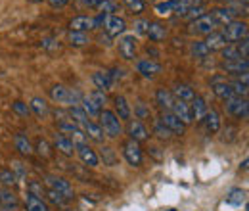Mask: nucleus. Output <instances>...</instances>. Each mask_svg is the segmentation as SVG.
<instances>
[{
	"mask_svg": "<svg viewBox=\"0 0 249 211\" xmlns=\"http://www.w3.org/2000/svg\"><path fill=\"white\" fill-rule=\"evenodd\" d=\"M126 134H128V140H134V142H138V144L150 140V131H148V127L144 125V121H140V119L126 121Z\"/></svg>",
	"mask_w": 249,
	"mask_h": 211,
	"instance_id": "4",
	"label": "nucleus"
},
{
	"mask_svg": "<svg viewBox=\"0 0 249 211\" xmlns=\"http://www.w3.org/2000/svg\"><path fill=\"white\" fill-rule=\"evenodd\" d=\"M46 198H48L54 206H58V208H63V206H65V202H67L60 192H56V190H52V188H48V190H46Z\"/></svg>",
	"mask_w": 249,
	"mask_h": 211,
	"instance_id": "45",
	"label": "nucleus"
},
{
	"mask_svg": "<svg viewBox=\"0 0 249 211\" xmlns=\"http://www.w3.org/2000/svg\"><path fill=\"white\" fill-rule=\"evenodd\" d=\"M83 2V6H87V8H94L96 10V6H98V2L100 0H81Z\"/></svg>",
	"mask_w": 249,
	"mask_h": 211,
	"instance_id": "57",
	"label": "nucleus"
},
{
	"mask_svg": "<svg viewBox=\"0 0 249 211\" xmlns=\"http://www.w3.org/2000/svg\"><path fill=\"white\" fill-rule=\"evenodd\" d=\"M92 83L96 85V89H98V91H102V92L109 91V89L115 85L107 71H96V73L92 75Z\"/></svg>",
	"mask_w": 249,
	"mask_h": 211,
	"instance_id": "23",
	"label": "nucleus"
},
{
	"mask_svg": "<svg viewBox=\"0 0 249 211\" xmlns=\"http://www.w3.org/2000/svg\"><path fill=\"white\" fill-rule=\"evenodd\" d=\"M148 25H150L148 19H136V21H134V33H136V35H146Z\"/></svg>",
	"mask_w": 249,
	"mask_h": 211,
	"instance_id": "52",
	"label": "nucleus"
},
{
	"mask_svg": "<svg viewBox=\"0 0 249 211\" xmlns=\"http://www.w3.org/2000/svg\"><path fill=\"white\" fill-rule=\"evenodd\" d=\"M123 155L124 159L128 161V165H132V167H140L142 165L144 153H142V148H140L138 142H134V140L123 142Z\"/></svg>",
	"mask_w": 249,
	"mask_h": 211,
	"instance_id": "7",
	"label": "nucleus"
},
{
	"mask_svg": "<svg viewBox=\"0 0 249 211\" xmlns=\"http://www.w3.org/2000/svg\"><path fill=\"white\" fill-rule=\"evenodd\" d=\"M69 44L71 46H85L90 42V37L89 33H77V31H69V37H67Z\"/></svg>",
	"mask_w": 249,
	"mask_h": 211,
	"instance_id": "38",
	"label": "nucleus"
},
{
	"mask_svg": "<svg viewBox=\"0 0 249 211\" xmlns=\"http://www.w3.org/2000/svg\"><path fill=\"white\" fill-rule=\"evenodd\" d=\"M146 117H150V110H146L144 104H138L136 106V119H146Z\"/></svg>",
	"mask_w": 249,
	"mask_h": 211,
	"instance_id": "55",
	"label": "nucleus"
},
{
	"mask_svg": "<svg viewBox=\"0 0 249 211\" xmlns=\"http://www.w3.org/2000/svg\"><path fill=\"white\" fill-rule=\"evenodd\" d=\"M167 211H177V210H167Z\"/></svg>",
	"mask_w": 249,
	"mask_h": 211,
	"instance_id": "60",
	"label": "nucleus"
},
{
	"mask_svg": "<svg viewBox=\"0 0 249 211\" xmlns=\"http://www.w3.org/2000/svg\"><path fill=\"white\" fill-rule=\"evenodd\" d=\"M136 42L138 40H136L134 35H123L119 38V54H121L123 60H134L136 58V48H138Z\"/></svg>",
	"mask_w": 249,
	"mask_h": 211,
	"instance_id": "8",
	"label": "nucleus"
},
{
	"mask_svg": "<svg viewBox=\"0 0 249 211\" xmlns=\"http://www.w3.org/2000/svg\"><path fill=\"white\" fill-rule=\"evenodd\" d=\"M199 123H201V127L205 129L207 134H217L218 131H220V125H222L217 110H207V114L203 115V119L199 121Z\"/></svg>",
	"mask_w": 249,
	"mask_h": 211,
	"instance_id": "10",
	"label": "nucleus"
},
{
	"mask_svg": "<svg viewBox=\"0 0 249 211\" xmlns=\"http://www.w3.org/2000/svg\"><path fill=\"white\" fill-rule=\"evenodd\" d=\"M222 58H224V61H230V60H244L242 58V54H240V50H238V46L236 44H232V42H228L222 50Z\"/></svg>",
	"mask_w": 249,
	"mask_h": 211,
	"instance_id": "40",
	"label": "nucleus"
},
{
	"mask_svg": "<svg viewBox=\"0 0 249 211\" xmlns=\"http://www.w3.org/2000/svg\"><path fill=\"white\" fill-rule=\"evenodd\" d=\"M29 108H31L38 117H46V115L50 114V108H48L46 100H44V98H40V96H35V98H33L31 104H29Z\"/></svg>",
	"mask_w": 249,
	"mask_h": 211,
	"instance_id": "33",
	"label": "nucleus"
},
{
	"mask_svg": "<svg viewBox=\"0 0 249 211\" xmlns=\"http://www.w3.org/2000/svg\"><path fill=\"white\" fill-rule=\"evenodd\" d=\"M75 152L79 153V157H81V161L87 165V167H98V163H100V155L96 153V152L85 142V144H79V146H75Z\"/></svg>",
	"mask_w": 249,
	"mask_h": 211,
	"instance_id": "12",
	"label": "nucleus"
},
{
	"mask_svg": "<svg viewBox=\"0 0 249 211\" xmlns=\"http://www.w3.org/2000/svg\"><path fill=\"white\" fill-rule=\"evenodd\" d=\"M50 96L56 104H67L69 106V89L63 85H56L50 89Z\"/></svg>",
	"mask_w": 249,
	"mask_h": 211,
	"instance_id": "32",
	"label": "nucleus"
},
{
	"mask_svg": "<svg viewBox=\"0 0 249 211\" xmlns=\"http://www.w3.org/2000/svg\"><path fill=\"white\" fill-rule=\"evenodd\" d=\"M0 211H8V210H4V208H0Z\"/></svg>",
	"mask_w": 249,
	"mask_h": 211,
	"instance_id": "59",
	"label": "nucleus"
},
{
	"mask_svg": "<svg viewBox=\"0 0 249 211\" xmlns=\"http://www.w3.org/2000/svg\"><path fill=\"white\" fill-rule=\"evenodd\" d=\"M98 119H100L98 125L102 127V131H104L106 136H109V138H119V136L123 134V125H121L119 117H117L111 110H102L100 115H98Z\"/></svg>",
	"mask_w": 249,
	"mask_h": 211,
	"instance_id": "1",
	"label": "nucleus"
},
{
	"mask_svg": "<svg viewBox=\"0 0 249 211\" xmlns=\"http://www.w3.org/2000/svg\"><path fill=\"white\" fill-rule=\"evenodd\" d=\"M83 131H85V134H87V138H90L94 142H104V131H102V127L98 125V123H94V121H87L85 123V127H83Z\"/></svg>",
	"mask_w": 249,
	"mask_h": 211,
	"instance_id": "27",
	"label": "nucleus"
},
{
	"mask_svg": "<svg viewBox=\"0 0 249 211\" xmlns=\"http://www.w3.org/2000/svg\"><path fill=\"white\" fill-rule=\"evenodd\" d=\"M14 146H16V150L19 152V153H23V155H31L33 152H35L29 136L23 134V133H18V134L14 136Z\"/></svg>",
	"mask_w": 249,
	"mask_h": 211,
	"instance_id": "25",
	"label": "nucleus"
},
{
	"mask_svg": "<svg viewBox=\"0 0 249 211\" xmlns=\"http://www.w3.org/2000/svg\"><path fill=\"white\" fill-rule=\"evenodd\" d=\"M211 18L215 19V23H217V25H222V27H224V25H228L230 21H234V18H236V16L232 14V10H230V8H226V6H224V8H215V10H211Z\"/></svg>",
	"mask_w": 249,
	"mask_h": 211,
	"instance_id": "22",
	"label": "nucleus"
},
{
	"mask_svg": "<svg viewBox=\"0 0 249 211\" xmlns=\"http://www.w3.org/2000/svg\"><path fill=\"white\" fill-rule=\"evenodd\" d=\"M67 117L73 121L75 125H79L81 129L85 127V123L89 121V115L81 110V106H69V110H67Z\"/></svg>",
	"mask_w": 249,
	"mask_h": 211,
	"instance_id": "30",
	"label": "nucleus"
},
{
	"mask_svg": "<svg viewBox=\"0 0 249 211\" xmlns=\"http://www.w3.org/2000/svg\"><path fill=\"white\" fill-rule=\"evenodd\" d=\"M177 2H178V0H163V2H157L156 12L159 16H171V14H175Z\"/></svg>",
	"mask_w": 249,
	"mask_h": 211,
	"instance_id": "39",
	"label": "nucleus"
},
{
	"mask_svg": "<svg viewBox=\"0 0 249 211\" xmlns=\"http://www.w3.org/2000/svg\"><path fill=\"white\" fill-rule=\"evenodd\" d=\"M102 27L106 31V35L119 37V35H123L124 31H126V21H124L123 18H119L117 14L115 16H106V21H104Z\"/></svg>",
	"mask_w": 249,
	"mask_h": 211,
	"instance_id": "9",
	"label": "nucleus"
},
{
	"mask_svg": "<svg viewBox=\"0 0 249 211\" xmlns=\"http://www.w3.org/2000/svg\"><path fill=\"white\" fill-rule=\"evenodd\" d=\"M224 110H226L228 115H232L236 119H248V114H249L248 98L234 96V98H230V100L224 102Z\"/></svg>",
	"mask_w": 249,
	"mask_h": 211,
	"instance_id": "2",
	"label": "nucleus"
},
{
	"mask_svg": "<svg viewBox=\"0 0 249 211\" xmlns=\"http://www.w3.org/2000/svg\"><path fill=\"white\" fill-rule=\"evenodd\" d=\"M18 206H19L18 196H16L10 188H2V190H0V208L12 211V210H16Z\"/></svg>",
	"mask_w": 249,
	"mask_h": 211,
	"instance_id": "24",
	"label": "nucleus"
},
{
	"mask_svg": "<svg viewBox=\"0 0 249 211\" xmlns=\"http://www.w3.org/2000/svg\"><path fill=\"white\" fill-rule=\"evenodd\" d=\"M207 110H209V106L205 104V100H203L201 96H196V98L190 102V112H192V115H194L196 121L203 119V115L207 114Z\"/></svg>",
	"mask_w": 249,
	"mask_h": 211,
	"instance_id": "26",
	"label": "nucleus"
},
{
	"mask_svg": "<svg viewBox=\"0 0 249 211\" xmlns=\"http://www.w3.org/2000/svg\"><path fill=\"white\" fill-rule=\"evenodd\" d=\"M178 119L182 121L184 125H190L192 121H194V115H192V112H190V104L188 102H180V100H175V104H173V110H171Z\"/></svg>",
	"mask_w": 249,
	"mask_h": 211,
	"instance_id": "18",
	"label": "nucleus"
},
{
	"mask_svg": "<svg viewBox=\"0 0 249 211\" xmlns=\"http://www.w3.org/2000/svg\"><path fill=\"white\" fill-rule=\"evenodd\" d=\"M213 92H215V96L220 98L222 102H226V100H230V98H234L236 94L232 91V87H230V83H226V81H222V79H213Z\"/></svg>",
	"mask_w": 249,
	"mask_h": 211,
	"instance_id": "14",
	"label": "nucleus"
},
{
	"mask_svg": "<svg viewBox=\"0 0 249 211\" xmlns=\"http://www.w3.org/2000/svg\"><path fill=\"white\" fill-rule=\"evenodd\" d=\"M203 42H205V46L209 48V52L222 50V48L228 44V40L224 38V35H222L220 31H213V33H209V35H207V38H205Z\"/></svg>",
	"mask_w": 249,
	"mask_h": 211,
	"instance_id": "17",
	"label": "nucleus"
},
{
	"mask_svg": "<svg viewBox=\"0 0 249 211\" xmlns=\"http://www.w3.org/2000/svg\"><path fill=\"white\" fill-rule=\"evenodd\" d=\"M217 27L218 25L215 23V19L211 18V14H205V16H201V18H197V19H194L190 23V31L194 35H203V37H207L209 33L217 31Z\"/></svg>",
	"mask_w": 249,
	"mask_h": 211,
	"instance_id": "6",
	"label": "nucleus"
},
{
	"mask_svg": "<svg viewBox=\"0 0 249 211\" xmlns=\"http://www.w3.org/2000/svg\"><path fill=\"white\" fill-rule=\"evenodd\" d=\"M136 69L144 77H156L157 73H161V63H157L154 60H140L136 63Z\"/></svg>",
	"mask_w": 249,
	"mask_h": 211,
	"instance_id": "21",
	"label": "nucleus"
},
{
	"mask_svg": "<svg viewBox=\"0 0 249 211\" xmlns=\"http://www.w3.org/2000/svg\"><path fill=\"white\" fill-rule=\"evenodd\" d=\"M90 29H94V18H90V16H77L69 21V31L87 33Z\"/></svg>",
	"mask_w": 249,
	"mask_h": 211,
	"instance_id": "15",
	"label": "nucleus"
},
{
	"mask_svg": "<svg viewBox=\"0 0 249 211\" xmlns=\"http://www.w3.org/2000/svg\"><path fill=\"white\" fill-rule=\"evenodd\" d=\"M0 182L4 184V186H14L16 182H18V179H16V175L12 173V169H0Z\"/></svg>",
	"mask_w": 249,
	"mask_h": 211,
	"instance_id": "44",
	"label": "nucleus"
},
{
	"mask_svg": "<svg viewBox=\"0 0 249 211\" xmlns=\"http://www.w3.org/2000/svg\"><path fill=\"white\" fill-rule=\"evenodd\" d=\"M44 182L48 184V188L60 192L65 200H73V198H75V190H73V186L69 184V181H65V179H62V177L46 175V177H44Z\"/></svg>",
	"mask_w": 249,
	"mask_h": 211,
	"instance_id": "5",
	"label": "nucleus"
},
{
	"mask_svg": "<svg viewBox=\"0 0 249 211\" xmlns=\"http://www.w3.org/2000/svg\"><path fill=\"white\" fill-rule=\"evenodd\" d=\"M54 148L63 155H67V157H73V153H75V144L65 134H56L54 136Z\"/></svg>",
	"mask_w": 249,
	"mask_h": 211,
	"instance_id": "19",
	"label": "nucleus"
},
{
	"mask_svg": "<svg viewBox=\"0 0 249 211\" xmlns=\"http://www.w3.org/2000/svg\"><path fill=\"white\" fill-rule=\"evenodd\" d=\"M38 155H42V157H50L52 155V146H50V142L48 140H44V138H36V142H35V146H33Z\"/></svg>",
	"mask_w": 249,
	"mask_h": 211,
	"instance_id": "42",
	"label": "nucleus"
},
{
	"mask_svg": "<svg viewBox=\"0 0 249 211\" xmlns=\"http://www.w3.org/2000/svg\"><path fill=\"white\" fill-rule=\"evenodd\" d=\"M12 108H14V112H16V114H19V115H25V117H27V115H29V112H31V108H29L25 102H21V100L14 102V106H12Z\"/></svg>",
	"mask_w": 249,
	"mask_h": 211,
	"instance_id": "50",
	"label": "nucleus"
},
{
	"mask_svg": "<svg viewBox=\"0 0 249 211\" xmlns=\"http://www.w3.org/2000/svg\"><path fill=\"white\" fill-rule=\"evenodd\" d=\"M220 33L224 35V38L228 40V42H232V44H236L238 40H242V38H248V23L246 21H238V19H234V21H230L228 25H224Z\"/></svg>",
	"mask_w": 249,
	"mask_h": 211,
	"instance_id": "3",
	"label": "nucleus"
},
{
	"mask_svg": "<svg viewBox=\"0 0 249 211\" xmlns=\"http://www.w3.org/2000/svg\"><path fill=\"white\" fill-rule=\"evenodd\" d=\"M159 121H161V123H163V125H165L173 134H184L186 125L178 119L173 112H163V114H161V117H159Z\"/></svg>",
	"mask_w": 249,
	"mask_h": 211,
	"instance_id": "11",
	"label": "nucleus"
},
{
	"mask_svg": "<svg viewBox=\"0 0 249 211\" xmlns=\"http://www.w3.org/2000/svg\"><path fill=\"white\" fill-rule=\"evenodd\" d=\"M87 96L92 100V102L96 104V106H98V108H100V110H104V106H106V100H107V98H106V92H102V91H98V89H96V91L89 92Z\"/></svg>",
	"mask_w": 249,
	"mask_h": 211,
	"instance_id": "46",
	"label": "nucleus"
},
{
	"mask_svg": "<svg viewBox=\"0 0 249 211\" xmlns=\"http://www.w3.org/2000/svg\"><path fill=\"white\" fill-rule=\"evenodd\" d=\"M63 211H73V210H63Z\"/></svg>",
	"mask_w": 249,
	"mask_h": 211,
	"instance_id": "61",
	"label": "nucleus"
},
{
	"mask_svg": "<svg viewBox=\"0 0 249 211\" xmlns=\"http://www.w3.org/2000/svg\"><path fill=\"white\" fill-rule=\"evenodd\" d=\"M27 194H33V196H36V198H40L42 200V196L46 194L44 190H42V184L36 181L29 182V186H27Z\"/></svg>",
	"mask_w": 249,
	"mask_h": 211,
	"instance_id": "49",
	"label": "nucleus"
},
{
	"mask_svg": "<svg viewBox=\"0 0 249 211\" xmlns=\"http://www.w3.org/2000/svg\"><path fill=\"white\" fill-rule=\"evenodd\" d=\"M154 134H157L161 140H169V138L173 136V133H171V131H169V129H167V127H165L159 119H157V123L154 125Z\"/></svg>",
	"mask_w": 249,
	"mask_h": 211,
	"instance_id": "47",
	"label": "nucleus"
},
{
	"mask_svg": "<svg viewBox=\"0 0 249 211\" xmlns=\"http://www.w3.org/2000/svg\"><path fill=\"white\" fill-rule=\"evenodd\" d=\"M190 50H192V54H194L196 58H207V56L211 54V52H209V48L205 46V42H203V40H196V42H192Z\"/></svg>",
	"mask_w": 249,
	"mask_h": 211,
	"instance_id": "41",
	"label": "nucleus"
},
{
	"mask_svg": "<svg viewBox=\"0 0 249 211\" xmlns=\"http://www.w3.org/2000/svg\"><path fill=\"white\" fill-rule=\"evenodd\" d=\"M236 46H238V50H240L242 58H244V60H248V54H249V38H242V40H238V42H236Z\"/></svg>",
	"mask_w": 249,
	"mask_h": 211,
	"instance_id": "54",
	"label": "nucleus"
},
{
	"mask_svg": "<svg viewBox=\"0 0 249 211\" xmlns=\"http://www.w3.org/2000/svg\"><path fill=\"white\" fill-rule=\"evenodd\" d=\"M96 10L98 14H104V16H115V12H119V4L117 0H100Z\"/></svg>",
	"mask_w": 249,
	"mask_h": 211,
	"instance_id": "34",
	"label": "nucleus"
},
{
	"mask_svg": "<svg viewBox=\"0 0 249 211\" xmlns=\"http://www.w3.org/2000/svg\"><path fill=\"white\" fill-rule=\"evenodd\" d=\"M222 71L226 73H232V75H246L249 69V61L248 60H230V61H222L220 63Z\"/></svg>",
	"mask_w": 249,
	"mask_h": 211,
	"instance_id": "13",
	"label": "nucleus"
},
{
	"mask_svg": "<svg viewBox=\"0 0 249 211\" xmlns=\"http://www.w3.org/2000/svg\"><path fill=\"white\" fill-rule=\"evenodd\" d=\"M81 110H83V112H85L89 117H98V115H100V112H102V110H100V108L94 104V102L89 98V96H87V94L81 98Z\"/></svg>",
	"mask_w": 249,
	"mask_h": 211,
	"instance_id": "37",
	"label": "nucleus"
},
{
	"mask_svg": "<svg viewBox=\"0 0 249 211\" xmlns=\"http://www.w3.org/2000/svg\"><path fill=\"white\" fill-rule=\"evenodd\" d=\"M201 16H205V6H196V8H192L190 12L186 14L188 19H197V18H201Z\"/></svg>",
	"mask_w": 249,
	"mask_h": 211,
	"instance_id": "51",
	"label": "nucleus"
},
{
	"mask_svg": "<svg viewBox=\"0 0 249 211\" xmlns=\"http://www.w3.org/2000/svg\"><path fill=\"white\" fill-rule=\"evenodd\" d=\"M146 37H150L152 42H161L167 38V27L163 23H150L148 31H146Z\"/></svg>",
	"mask_w": 249,
	"mask_h": 211,
	"instance_id": "28",
	"label": "nucleus"
},
{
	"mask_svg": "<svg viewBox=\"0 0 249 211\" xmlns=\"http://www.w3.org/2000/svg\"><path fill=\"white\" fill-rule=\"evenodd\" d=\"M123 2L130 14H142L144 12V6H146L144 0H123Z\"/></svg>",
	"mask_w": 249,
	"mask_h": 211,
	"instance_id": "43",
	"label": "nucleus"
},
{
	"mask_svg": "<svg viewBox=\"0 0 249 211\" xmlns=\"http://www.w3.org/2000/svg\"><path fill=\"white\" fill-rule=\"evenodd\" d=\"M113 106H115V115L119 117V121H128L132 115V110H130V104L126 102L124 96H115L113 98Z\"/></svg>",
	"mask_w": 249,
	"mask_h": 211,
	"instance_id": "16",
	"label": "nucleus"
},
{
	"mask_svg": "<svg viewBox=\"0 0 249 211\" xmlns=\"http://www.w3.org/2000/svg\"><path fill=\"white\" fill-rule=\"evenodd\" d=\"M230 87H232V91L236 96H242V98H248V73L246 75H240V77H236L232 83H230Z\"/></svg>",
	"mask_w": 249,
	"mask_h": 211,
	"instance_id": "31",
	"label": "nucleus"
},
{
	"mask_svg": "<svg viewBox=\"0 0 249 211\" xmlns=\"http://www.w3.org/2000/svg\"><path fill=\"white\" fill-rule=\"evenodd\" d=\"M48 4L52 8H63L65 4H69V0H48Z\"/></svg>",
	"mask_w": 249,
	"mask_h": 211,
	"instance_id": "56",
	"label": "nucleus"
},
{
	"mask_svg": "<svg viewBox=\"0 0 249 211\" xmlns=\"http://www.w3.org/2000/svg\"><path fill=\"white\" fill-rule=\"evenodd\" d=\"M173 96H175V100H180V102H188L190 104L196 98V92H194V89L190 85H177L173 89Z\"/></svg>",
	"mask_w": 249,
	"mask_h": 211,
	"instance_id": "29",
	"label": "nucleus"
},
{
	"mask_svg": "<svg viewBox=\"0 0 249 211\" xmlns=\"http://www.w3.org/2000/svg\"><path fill=\"white\" fill-rule=\"evenodd\" d=\"M29 2H42V0H29Z\"/></svg>",
	"mask_w": 249,
	"mask_h": 211,
	"instance_id": "58",
	"label": "nucleus"
},
{
	"mask_svg": "<svg viewBox=\"0 0 249 211\" xmlns=\"http://www.w3.org/2000/svg\"><path fill=\"white\" fill-rule=\"evenodd\" d=\"M100 155H102V159H104L106 165H115V163H117V155H115V152L111 150V148H107V146L102 148Z\"/></svg>",
	"mask_w": 249,
	"mask_h": 211,
	"instance_id": "48",
	"label": "nucleus"
},
{
	"mask_svg": "<svg viewBox=\"0 0 249 211\" xmlns=\"http://www.w3.org/2000/svg\"><path fill=\"white\" fill-rule=\"evenodd\" d=\"M25 211H50V210H48V206L40 198H36L33 194H27L25 196Z\"/></svg>",
	"mask_w": 249,
	"mask_h": 211,
	"instance_id": "35",
	"label": "nucleus"
},
{
	"mask_svg": "<svg viewBox=\"0 0 249 211\" xmlns=\"http://www.w3.org/2000/svg\"><path fill=\"white\" fill-rule=\"evenodd\" d=\"M12 173L16 175V179H23L25 177V169H23V163H19V161H12Z\"/></svg>",
	"mask_w": 249,
	"mask_h": 211,
	"instance_id": "53",
	"label": "nucleus"
},
{
	"mask_svg": "<svg viewBox=\"0 0 249 211\" xmlns=\"http://www.w3.org/2000/svg\"><path fill=\"white\" fill-rule=\"evenodd\" d=\"M246 200H248V194H246V190H242V188H234V190H230L228 196H226V202L232 204V206H242V204H246Z\"/></svg>",
	"mask_w": 249,
	"mask_h": 211,
	"instance_id": "36",
	"label": "nucleus"
},
{
	"mask_svg": "<svg viewBox=\"0 0 249 211\" xmlns=\"http://www.w3.org/2000/svg\"><path fill=\"white\" fill-rule=\"evenodd\" d=\"M156 104L163 110V112H171V110H173V104H175V96H173V92L167 91V89H157Z\"/></svg>",
	"mask_w": 249,
	"mask_h": 211,
	"instance_id": "20",
	"label": "nucleus"
}]
</instances>
